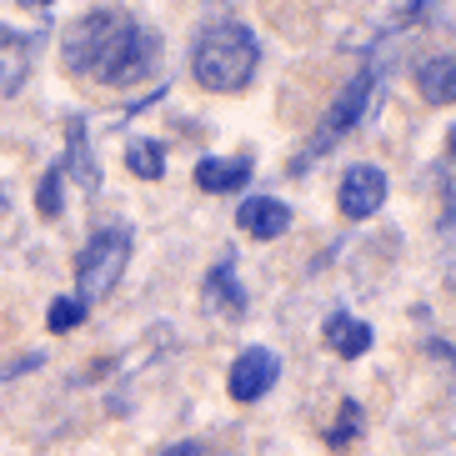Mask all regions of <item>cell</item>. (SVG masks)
Masks as SVG:
<instances>
[{
	"instance_id": "cell-20",
	"label": "cell",
	"mask_w": 456,
	"mask_h": 456,
	"mask_svg": "<svg viewBox=\"0 0 456 456\" xmlns=\"http://www.w3.org/2000/svg\"><path fill=\"white\" fill-rule=\"evenodd\" d=\"M5 211H11V201H5V186H0V216H5Z\"/></svg>"
},
{
	"instance_id": "cell-21",
	"label": "cell",
	"mask_w": 456,
	"mask_h": 456,
	"mask_svg": "<svg viewBox=\"0 0 456 456\" xmlns=\"http://www.w3.org/2000/svg\"><path fill=\"white\" fill-rule=\"evenodd\" d=\"M452 156H456V131H452Z\"/></svg>"
},
{
	"instance_id": "cell-18",
	"label": "cell",
	"mask_w": 456,
	"mask_h": 456,
	"mask_svg": "<svg viewBox=\"0 0 456 456\" xmlns=\"http://www.w3.org/2000/svg\"><path fill=\"white\" fill-rule=\"evenodd\" d=\"M161 456H201V446H196V442H181V446H166Z\"/></svg>"
},
{
	"instance_id": "cell-9",
	"label": "cell",
	"mask_w": 456,
	"mask_h": 456,
	"mask_svg": "<svg viewBox=\"0 0 456 456\" xmlns=\"http://www.w3.org/2000/svg\"><path fill=\"white\" fill-rule=\"evenodd\" d=\"M246 181H251V156H206L201 166H196V186L211 191V196H226V191H241Z\"/></svg>"
},
{
	"instance_id": "cell-5",
	"label": "cell",
	"mask_w": 456,
	"mask_h": 456,
	"mask_svg": "<svg viewBox=\"0 0 456 456\" xmlns=\"http://www.w3.org/2000/svg\"><path fill=\"white\" fill-rule=\"evenodd\" d=\"M276 376H281V362H276V351L266 346H246L226 371V391L231 402H261L271 387H276Z\"/></svg>"
},
{
	"instance_id": "cell-8",
	"label": "cell",
	"mask_w": 456,
	"mask_h": 456,
	"mask_svg": "<svg viewBox=\"0 0 456 456\" xmlns=\"http://www.w3.org/2000/svg\"><path fill=\"white\" fill-rule=\"evenodd\" d=\"M206 306L216 316H226V322H241L246 316V291L236 286V256L221 251V266L206 276Z\"/></svg>"
},
{
	"instance_id": "cell-16",
	"label": "cell",
	"mask_w": 456,
	"mask_h": 456,
	"mask_svg": "<svg viewBox=\"0 0 456 456\" xmlns=\"http://www.w3.org/2000/svg\"><path fill=\"white\" fill-rule=\"evenodd\" d=\"M81 316H86V306L76 301V296H66V301H55V306H51L45 326H51V331L61 336V331H70V326H81Z\"/></svg>"
},
{
	"instance_id": "cell-14",
	"label": "cell",
	"mask_w": 456,
	"mask_h": 456,
	"mask_svg": "<svg viewBox=\"0 0 456 456\" xmlns=\"http://www.w3.org/2000/svg\"><path fill=\"white\" fill-rule=\"evenodd\" d=\"M126 166H131L141 181H161L166 175V151L156 146V141H131V146H126Z\"/></svg>"
},
{
	"instance_id": "cell-15",
	"label": "cell",
	"mask_w": 456,
	"mask_h": 456,
	"mask_svg": "<svg viewBox=\"0 0 456 456\" xmlns=\"http://www.w3.org/2000/svg\"><path fill=\"white\" fill-rule=\"evenodd\" d=\"M61 201H66V171H61V161H55L51 171L41 175L36 206H41V216H45V221H55V216H61Z\"/></svg>"
},
{
	"instance_id": "cell-2",
	"label": "cell",
	"mask_w": 456,
	"mask_h": 456,
	"mask_svg": "<svg viewBox=\"0 0 456 456\" xmlns=\"http://www.w3.org/2000/svg\"><path fill=\"white\" fill-rule=\"evenodd\" d=\"M256 61H261V45L256 36L241 26V20H211L196 41V55H191V70L206 91H246L256 76Z\"/></svg>"
},
{
	"instance_id": "cell-19",
	"label": "cell",
	"mask_w": 456,
	"mask_h": 456,
	"mask_svg": "<svg viewBox=\"0 0 456 456\" xmlns=\"http://www.w3.org/2000/svg\"><path fill=\"white\" fill-rule=\"evenodd\" d=\"M442 236H446V241L456 246V216H452V221H446V226H442Z\"/></svg>"
},
{
	"instance_id": "cell-7",
	"label": "cell",
	"mask_w": 456,
	"mask_h": 456,
	"mask_svg": "<svg viewBox=\"0 0 456 456\" xmlns=\"http://www.w3.org/2000/svg\"><path fill=\"white\" fill-rule=\"evenodd\" d=\"M236 226H241L246 236H256V241H276V236L291 231V206L276 201V196H251V201L236 211Z\"/></svg>"
},
{
	"instance_id": "cell-4",
	"label": "cell",
	"mask_w": 456,
	"mask_h": 456,
	"mask_svg": "<svg viewBox=\"0 0 456 456\" xmlns=\"http://www.w3.org/2000/svg\"><path fill=\"white\" fill-rule=\"evenodd\" d=\"M371 86H376V76L371 70H356L346 81V91L331 101V110H326L322 121H316V131H311V146H306V161L311 156H326V151L341 141V135L351 131V126L362 121V110H366V101H371Z\"/></svg>"
},
{
	"instance_id": "cell-11",
	"label": "cell",
	"mask_w": 456,
	"mask_h": 456,
	"mask_svg": "<svg viewBox=\"0 0 456 456\" xmlns=\"http://www.w3.org/2000/svg\"><path fill=\"white\" fill-rule=\"evenodd\" d=\"M61 171L76 175L86 196H95V191H101V166H95L91 141H86V121H70V141H66V161H61Z\"/></svg>"
},
{
	"instance_id": "cell-6",
	"label": "cell",
	"mask_w": 456,
	"mask_h": 456,
	"mask_svg": "<svg viewBox=\"0 0 456 456\" xmlns=\"http://www.w3.org/2000/svg\"><path fill=\"white\" fill-rule=\"evenodd\" d=\"M381 201H387V171H381V166H351V171L341 175L336 206H341L346 221H366V216H376Z\"/></svg>"
},
{
	"instance_id": "cell-10",
	"label": "cell",
	"mask_w": 456,
	"mask_h": 456,
	"mask_svg": "<svg viewBox=\"0 0 456 456\" xmlns=\"http://www.w3.org/2000/svg\"><path fill=\"white\" fill-rule=\"evenodd\" d=\"M26 76H30V41L20 30L0 26V91L15 95L26 86Z\"/></svg>"
},
{
	"instance_id": "cell-13",
	"label": "cell",
	"mask_w": 456,
	"mask_h": 456,
	"mask_svg": "<svg viewBox=\"0 0 456 456\" xmlns=\"http://www.w3.org/2000/svg\"><path fill=\"white\" fill-rule=\"evenodd\" d=\"M326 346L336 351V356H366L371 351V326L366 322H356V316H331L326 322Z\"/></svg>"
},
{
	"instance_id": "cell-22",
	"label": "cell",
	"mask_w": 456,
	"mask_h": 456,
	"mask_svg": "<svg viewBox=\"0 0 456 456\" xmlns=\"http://www.w3.org/2000/svg\"><path fill=\"white\" fill-rule=\"evenodd\" d=\"M36 5H51V0H36Z\"/></svg>"
},
{
	"instance_id": "cell-17",
	"label": "cell",
	"mask_w": 456,
	"mask_h": 456,
	"mask_svg": "<svg viewBox=\"0 0 456 456\" xmlns=\"http://www.w3.org/2000/svg\"><path fill=\"white\" fill-rule=\"evenodd\" d=\"M341 416H346V421H341V427L331 431V446L351 442V431H356V402H341Z\"/></svg>"
},
{
	"instance_id": "cell-1",
	"label": "cell",
	"mask_w": 456,
	"mask_h": 456,
	"mask_svg": "<svg viewBox=\"0 0 456 456\" xmlns=\"http://www.w3.org/2000/svg\"><path fill=\"white\" fill-rule=\"evenodd\" d=\"M61 61H66L70 76L121 91V86L146 81L161 66V36L126 11H86L61 36Z\"/></svg>"
},
{
	"instance_id": "cell-3",
	"label": "cell",
	"mask_w": 456,
	"mask_h": 456,
	"mask_svg": "<svg viewBox=\"0 0 456 456\" xmlns=\"http://www.w3.org/2000/svg\"><path fill=\"white\" fill-rule=\"evenodd\" d=\"M126 266H131V231L126 226L95 231L91 241H86L81 261H76V301H81V306L106 301V296L121 286Z\"/></svg>"
},
{
	"instance_id": "cell-12",
	"label": "cell",
	"mask_w": 456,
	"mask_h": 456,
	"mask_svg": "<svg viewBox=\"0 0 456 456\" xmlns=\"http://www.w3.org/2000/svg\"><path fill=\"white\" fill-rule=\"evenodd\" d=\"M416 86L431 106H452L456 101V55H431L416 66Z\"/></svg>"
}]
</instances>
